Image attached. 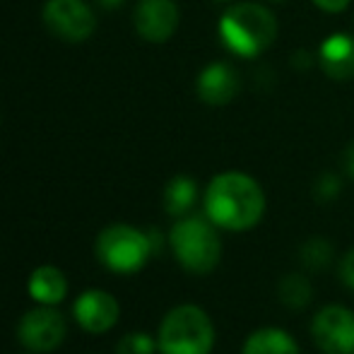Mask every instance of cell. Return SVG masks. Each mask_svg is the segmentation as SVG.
<instances>
[{"mask_svg":"<svg viewBox=\"0 0 354 354\" xmlns=\"http://www.w3.org/2000/svg\"><path fill=\"white\" fill-rule=\"evenodd\" d=\"M99 3H102L104 8H113V10H116V8H121V5H123V0H99Z\"/></svg>","mask_w":354,"mask_h":354,"instance_id":"603a6c76","label":"cell"},{"mask_svg":"<svg viewBox=\"0 0 354 354\" xmlns=\"http://www.w3.org/2000/svg\"><path fill=\"white\" fill-rule=\"evenodd\" d=\"M44 22L58 39L80 44L92 37L94 12L84 0H46L44 5Z\"/></svg>","mask_w":354,"mask_h":354,"instance_id":"52a82bcc","label":"cell"},{"mask_svg":"<svg viewBox=\"0 0 354 354\" xmlns=\"http://www.w3.org/2000/svg\"><path fill=\"white\" fill-rule=\"evenodd\" d=\"M157 345L162 354H210L214 347L212 318L196 304H181L164 316Z\"/></svg>","mask_w":354,"mask_h":354,"instance_id":"277c9868","label":"cell"},{"mask_svg":"<svg viewBox=\"0 0 354 354\" xmlns=\"http://www.w3.org/2000/svg\"><path fill=\"white\" fill-rule=\"evenodd\" d=\"M157 350V340L147 333H131L118 342V354H154Z\"/></svg>","mask_w":354,"mask_h":354,"instance_id":"ac0fdd59","label":"cell"},{"mask_svg":"<svg viewBox=\"0 0 354 354\" xmlns=\"http://www.w3.org/2000/svg\"><path fill=\"white\" fill-rule=\"evenodd\" d=\"M152 253L149 234L131 227V224H111L97 239V256L102 266L118 275H131V272L142 270Z\"/></svg>","mask_w":354,"mask_h":354,"instance_id":"5b68a950","label":"cell"},{"mask_svg":"<svg viewBox=\"0 0 354 354\" xmlns=\"http://www.w3.org/2000/svg\"><path fill=\"white\" fill-rule=\"evenodd\" d=\"M299 258H301L304 268H308V270H326L333 263V258H335V246L323 236H311L301 243Z\"/></svg>","mask_w":354,"mask_h":354,"instance_id":"e0dca14e","label":"cell"},{"mask_svg":"<svg viewBox=\"0 0 354 354\" xmlns=\"http://www.w3.org/2000/svg\"><path fill=\"white\" fill-rule=\"evenodd\" d=\"M311 335L323 354H354V311L347 306H323L311 321Z\"/></svg>","mask_w":354,"mask_h":354,"instance_id":"8992f818","label":"cell"},{"mask_svg":"<svg viewBox=\"0 0 354 354\" xmlns=\"http://www.w3.org/2000/svg\"><path fill=\"white\" fill-rule=\"evenodd\" d=\"M340 191H342V181L335 174H321V176L316 178V183H313V196L323 203L335 201V198L340 196Z\"/></svg>","mask_w":354,"mask_h":354,"instance_id":"d6986e66","label":"cell"},{"mask_svg":"<svg viewBox=\"0 0 354 354\" xmlns=\"http://www.w3.org/2000/svg\"><path fill=\"white\" fill-rule=\"evenodd\" d=\"M337 272H340L342 284H345L347 289H352V292H354V248H352V251H347L345 256H342L340 266H337Z\"/></svg>","mask_w":354,"mask_h":354,"instance_id":"ffe728a7","label":"cell"},{"mask_svg":"<svg viewBox=\"0 0 354 354\" xmlns=\"http://www.w3.org/2000/svg\"><path fill=\"white\" fill-rule=\"evenodd\" d=\"M198 97L210 106H224L239 92V75L229 63H210L198 75Z\"/></svg>","mask_w":354,"mask_h":354,"instance_id":"8fae6325","label":"cell"},{"mask_svg":"<svg viewBox=\"0 0 354 354\" xmlns=\"http://www.w3.org/2000/svg\"><path fill=\"white\" fill-rule=\"evenodd\" d=\"M342 164H345L347 176H352V178H354V142H352V145H347L345 154H342Z\"/></svg>","mask_w":354,"mask_h":354,"instance_id":"7402d4cb","label":"cell"},{"mask_svg":"<svg viewBox=\"0 0 354 354\" xmlns=\"http://www.w3.org/2000/svg\"><path fill=\"white\" fill-rule=\"evenodd\" d=\"M316 8H321L323 12H342V10L350 8V0H313Z\"/></svg>","mask_w":354,"mask_h":354,"instance_id":"44dd1931","label":"cell"},{"mask_svg":"<svg viewBox=\"0 0 354 354\" xmlns=\"http://www.w3.org/2000/svg\"><path fill=\"white\" fill-rule=\"evenodd\" d=\"M318 63L323 73L333 80H352L354 77V37L345 32L330 34L318 46Z\"/></svg>","mask_w":354,"mask_h":354,"instance_id":"7c38bea8","label":"cell"},{"mask_svg":"<svg viewBox=\"0 0 354 354\" xmlns=\"http://www.w3.org/2000/svg\"><path fill=\"white\" fill-rule=\"evenodd\" d=\"M73 316L82 330L99 335V333H106L116 326L121 308H118L116 297H111L109 292L89 289V292H82L75 299Z\"/></svg>","mask_w":354,"mask_h":354,"instance_id":"9c48e42d","label":"cell"},{"mask_svg":"<svg viewBox=\"0 0 354 354\" xmlns=\"http://www.w3.org/2000/svg\"><path fill=\"white\" fill-rule=\"evenodd\" d=\"M241 354H299V345L282 328H258L243 340Z\"/></svg>","mask_w":354,"mask_h":354,"instance_id":"5bb4252c","label":"cell"},{"mask_svg":"<svg viewBox=\"0 0 354 354\" xmlns=\"http://www.w3.org/2000/svg\"><path fill=\"white\" fill-rule=\"evenodd\" d=\"M198 198V183L191 176H174L164 188V210L171 217H183L193 210Z\"/></svg>","mask_w":354,"mask_h":354,"instance_id":"9a60e30c","label":"cell"},{"mask_svg":"<svg viewBox=\"0 0 354 354\" xmlns=\"http://www.w3.org/2000/svg\"><path fill=\"white\" fill-rule=\"evenodd\" d=\"M171 246L181 268L196 275H207L222 261V239L219 227L210 217L201 214H183L169 232Z\"/></svg>","mask_w":354,"mask_h":354,"instance_id":"3957f363","label":"cell"},{"mask_svg":"<svg viewBox=\"0 0 354 354\" xmlns=\"http://www.w3.org/2000/svg\"><path fill=\"white\" fill-rule=\"evenodd\" d=\"M205 214L224 232H248L266 214V193L261 183L243 171H222L207 183Z\"/></svg>","mask_w":354,"mask_h":354,"instance_id":"6da1fadb","label":"cell"},{"mask_svg":"<svg viewBox=\"0 0 354 354\" xmlns=\"http://www.w3.org/2000/svg\"><path fill=\"white\" fill-rule=\"evenodd\" d=\"M66 318L53 306L32 308L22 316L17 326V337L32 352H51L66 340Z\"/></svg>","mask_w":354,"mask_h":354,"instance_id":"ba28073f","label":"cell"},{"mask_svg":"<svg viewBox=\"0 0 354 354\" xmlns=\"http://www.w3.org/2000/svg\"><path fill=\"white\" fill-rule=\"evenodd\" d=\"M133 17L145 41L164 44L178 27V5L176 0H140Z\"/></svg>","mask_w":354,"mask_h":354,"instance_id":"30bf717a","label":"cell"},{"mask_svg":"<svg viewBox=\"0 0 354 354\" xmlns=\"http://www.w3.org/2000/svg\"><path fill=\"white\" fill-rule=\"evenodd\" d=\"M219 39L234 56H261L277 39V19L261 3H236L219 19Z\"/></svg>","mask_w":354,"mask_h":354,"instance_id":"7a4b0ae2","label":"cell"},{"mask_svg":"<svg viewBox=\"0 0 354 354\" xmlns=\"http://www.w3.org/2000/svg\"><path fill=\"white\" fill-rule=\"evenodd\" d=\"M27 292L34 301L44 304V306H56L66 299L68 294V280L58 268L41 266L29 275Z\"/></svg>","mask_w":354,"mask_h":354,"instance_id":"4fadbf2b","label":"cell"},{"mask_svg":"<svg viewBox=\"0 0 354 354\" xmlns=\"http://www.w3.org/2000/svg\"><path fill=\"white\" fill-rule=\"evenodd\" d=\"M272 3H277V0H272Z\"/></svg>","mask_w":354,"mask_h":354,"instance_id":"cb8c5ba5","label":"cell"},{"mask_svg":"<svg viewBox=\"0 0 354 354\" xmlns=\"http://www.w3.org/2000/svg\"><path fill=\"white\" fill-rule=\"evenodd\" d=\"M277 297H280L282 306L299 311V308H306L313 299V284L306 275L301 272H289L284 275L280 284H277Z\"/></svg>","mask_w":354,"mask_h":354,"instance_id":"2e32d148","label":"cell"}]
</instances>
